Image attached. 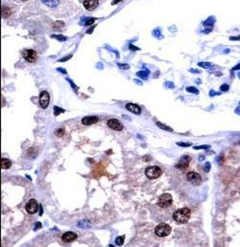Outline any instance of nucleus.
<instances>
[{"instance_id": "2f4dec72", "label": "nucleus", "mask_w": 240, "mask_h": 247, "mask_svg": "<svg viewBox=\"0 0 240 247\" xmlns=\"http://www.w3.org/2000/svg\"><path fill=\"white\" fill-rule=\"evenodd\" d=\"M209 146L208 145H203V146H198V147H195V149H207Z\"/></svg>"}, {"instance_id": "423d86ee", "label": "nucleus", "mask_w": 240, "mask_h": 247, "mask_svg": "<svg viewBox=\"0 0 240 247\" xmlns=\"http://www.w3.org/2000/svg\"><path fill=\"white\" fill-rule=\"evenodd\" d=\"M39 106H41V108L43 109V110L48 107V105H49V103H50V95L46 90H43L41 93V94H39Z\"/></svg>"}, {"instance_id": "7ed1b4c3", "label": "nucleus", "mask_w": 240, "mask_h": 247, "mask_svg": "<svg viewBox=\"0 0 240 247\" xmlns=\"http://www.w3.org/2000/svg\"><path fill=\"white\" fill-rule=\"evenodd\" d=\"M161 174H162L161 168L159 167V166H156V165L148 166V167L145 169V175H146V176L151 180L158 179Z\"/></svg>"}, {"instance_id": "72a5a7b5", "label": "nucleus", "mask_w": 240, "mask_h": 247, "mask_svg": "<svg viewBox=\"0 0 240 247\" xmlns=\"http://www.w3.org/2000/svg\"><path fill=\"white\" fill-rule=\"evenodd\" d=\"M39 228H41V222H36V227H35V230L39 229Z\"/></svg>"}, {"instance_id": "f704fd0d", "label": "nucleus", "mask_w": 240, "mask_h": 247, "mask_svg": "<svg viewBox=\"0 0 240 247\" xmlns=\"http://www.w3.org/2000/svg\"><path fill=\"white\" fill-rule=\"evenodd\" d=\"M130 49H131V50H138L139 48L135 47V45H133V44H130Z\"/></svg>"}, {"instance_id": "bb28decb", "label": "nucleus", "mask_w": 240, "mask_h": 247, "mask_svg": "<svg viewBox=\"0 0 240 247\" xmlns=\"http://www.w3.org/2000/svg\"><path fill=\"white\" fill-rule=\"evenodd\" d=\"M119 67L122 68V69H129L130 68V65H119Z\"/></svg>"}, {"instance_id": "1a4fd4ad", "label": "nucleus", "mask_w": 240, "mask_h": 247, "mask_svg": "<svg viewBox=\"0 0 240 247\" xmlns=\"http://www.w3.org/2000/svg\"><path fill=\"white\" fill-rule=\"evenodd\" d=\"M107 124H108V127H110L111 129H113V130H114V131H121L122 129H123V125H122V123L120 122L118 119H115V118L108 119Z\"/></svg>"}, {"instance_id": "6ab92c4d", "label": "nucleus", "mask_w": 240, "mask_h": 247, "mask_svg": "<svg viewBox=\"0 0 240 247\" xmlns=\"http://www.w3.org/2000/svg\"><path fill=\"white\" fill-rule=\"evenodd\" d=\"M157 125H158L161 129H163V130H165V131H168V132H172L173 131L172 128L168 127V126H166V125H162L161 122H158V123H157Z\"/></svg>"}, {"instance_id": "dca6fc26", "label": "nucleus", "mask_w": 240, "mask_h": 247, "mask_svg": "<svg viewBox=\"0 0 240 247\" xmlns=\"http://www.w3.org/2000/svg\"><path fill=\"white\" fill-rule=\"evenodd\" d=\"M12 165V162L9 159H6V158H2L1 159V166L2 169H8L11 167Z\"/></svg>"}, {"instance_id": "58836bf2", "label": "nucleus", "mask_w": 240, "mask_h": 247, "mask_svg": "<svg viewBox=\"0 0 240 247\" xmlns=\"http://www.w3.org/2000/svg\"><path fill=\"white\" fill-rule=\"evenodd\" d=\"M119 1H121V0H114V1L113 2V4H115L116 2H119Z\"/></svg>"}, {"instance_id": "5701e85b", "label": "nucleus", "mask_w": 240, "mask_h": 247, "mask_svg": "<svg viewBox=\"0 0 240 247\" xmlns=\"http://www.w3.org/2000/svg\"><path fill=\"white\" fill-rule=\"evenodd\" d=\"M55 134H56L57 137H62L64 135V129H62V128H60V129H58V130L55 132Z\"/></svg>"}, {"instance_id": "c9c22d12", "label": "nucleus", "mask_w": 240, "mask_h": 247, "mask_svg": "<svg viewBox=\"0 0 240 247\" xmlns=\"http://www.w3.org/2000/svg\"><path fill=\"white\" fill-rule=\"evenodd\" d=\"M239 68H240V64H239V65H236V67H233V70H236V69H239Z\"/></svg>"}, {"instance_id": "f8f14e48", "label": "nucleus", "mask_w": 240, "mask_h": 247, "mask_svg": "<svg viewBox=\"0 0 240 247\" xmlns=\"http://www.w3.org/2000/svg\"><path fill=\"white\" fill-rule=\"evenodd\" d=\"M99 118L95 116H85V117H83L82 118V124L84 125H92V124H95V123L98 122Z\"/></svg>"}, {"instance_id": "412c9836", "label": "nucleus", "mask_w": 240, "mask_h": 247, "mask_svg": "<svg viewBox=\"0 0 240 247\" xmlns=\"http://www.w3.org/2000/svg\"><path fill=\"white\" fill-rule=\"evenodd\" d=\"M136 74H138V76H140L143 79H147L148 74H149V71H138Z\"/></svg>"}, {"instance_id": "c85d7f7f", "label": "nucleus", "mask_w": 240, "mask_h": 247, "mask_svg": "<svg viewBox=\"0 0 240 247\" xmlns=\"http://www.w3.org/2000/svg\"><path fill=\"white\" fill-rule=\"evenodd\" d=\"M209 168H210L209 163H205V172H208V171H209Z\"/></svg>"}, {"instance_id": "6e6552de", "label": "nucleus", "mask_w": 240, "mask_h": 247, "mask_svg": "<svg viewBox=\"0 0 240 247\" xmlns=\"http://www.w3.org/2000/svg\"><path fill=\"white\" fill-rule=\"evenodd\" d=\"M190 162H191V158L189 156H182L180 159L178 163L176 165V167L181 169V170H184V169H186L188 167Z\"/></svg>"}, {"instance_id": "7c9ffc66", "label": "nucleus", "mask_w": 240, "mask_h": 247, "mask_svg": "<svg viewBox=\"0 0 240 247\" xmlns=\"http://www.w3.org/2000/svg\"><path fill=\"white\" fill-rule=\"evenodd\" d=\"M94 21H95V19H94V18H90V19H88L87 22H85V24H87V25H90V24L94 23Z\"/></svg>"}, {"instance_id": "f257e3e1", "label": "nucleus", "mask_w": 240, "mask_h": 247, "mask_svg": "<svg viewBox=\"0 0 240 247\" xmlns=\"http://www.w3.org/2000/svg\"><path fill=\"white\" fill-rule=\"evenodd\" d=\"M191 216V212L188 208H182L179 209L173 214V218L176 222L180 224L186 223Z\"/></svg>"}, {"instance_id": "473e14b6", "label": "nucleus", "mask_w": 240, "mask_h": 247, "mask_svg": "<svg viewBox=\"0 0 240 247\" xmlns=\"http://www.w3.org/2000/svg\"><path fill=\"white\" fill-rule=\"evenodd\" d=\"M71 57H72V55H69V56H67V57H65L64 59H62V60H60L59 62H64V61H67V60H69Z\"/></svg>"}, {"instance_id": "4c0bfd02", "label": "nucleus", "mask_w": 240, "mask_h": 247, "mask_svg": "<svg viewBox=\"0 0 240 247\" xmlns=\"http://www.w3.org/2000/svg\"><path fill=\"white\" fill-rule=\"evenodd\" d=\"M231 39L233 41V39H240V37H237V38H235V37H231Z\"/></svg>"}, {"instance_id": "20e7f679", "label": "nucleus", "mask_w": 240, "mask_h": 247, "mask_svg": "<svg viewBox=\"0 0 240 247\" xmlns=\"http://www.w3.org/2000/svg\"><path fill=\"white\" fill-rule=\"evenodd\" d=\"M172 202H173V198L171 196V194L163 193L159 197L158 205L161 207V208H167V207H169L170 205H172Z\"/></svg>"}, {"instance_id": "9d476101", "label": "nucleus", "mask_w": 240, "mask_h": 247, "mask_svg": "<svg viewBox=\"0 0 240 247\" xmlns=\"http://www.w3.org/2000/svg\"><path fill=\"white\" fill-rule=\"evenodd\" d=\"M23 58L26 60L27 62L34 63V62H36L38 56H37L36 51H34L32 49H27L23 52Z\"/></svg>"}, {"instance_id": "aec40b11", "label": "nucleus", "mask_w": 240, "mask_h": 247, "mask_svg": "<svg viewBox=\"0 0 240 247\" xmlns=\"http://www.w3.org/2000/svg\"><path fill=\"white\" fill-rule=\"evenodd\" d=\"M62 113H64V110H62V109L57 107V106H55V107H54V114H55L56 116H59V114H62Z\"/></svg>"}, {"instance_id": "2eb2a0df", "label": "nucleus", "mask_w": 240, "mask_h": 247, "mask_svg": "<svg viewBox=\"0 0 240 247\" xmlns=\"http://www.w3.org/2000/svg\"><path fill=\"white\" fill-rule=\"evenodd\" d=\"M42 3L50 8H55L59 5L60 0H41Z\"/></svg>"}, {"instance_id": "0eeeda50", "label": "nucleus", "mask_w": 240, "mask_h": 247, "mask_svg": "<svg viewBox=\"0 0 240 247\" xmlns=\"http://www.w3.org/2000/svg\"><path fill=\"white\" fill-rule=\"evenodd\" d=\"M25 209H26V211H27L28 214H36V212H38L39 204H38V202H37L35 199H30L29 201H28V203L26 204Z\"/></svg>"}, {"instance_id": "cd10ccee", "label": "nucleus", "mask_w": 240, "mask_h": 247, "mask_svg": "<svg viewBox=\"0 0 240 247\" xmlns=\"http://www.w3.org/2000/svg\"><path fill=\"white\" fill-rule=\"evenodd\" d=\"M52 38H57L58 39H60V41H65V39H66L65 37H62V36H52Z\"/></svg>"}, {"instance_id": "b1692460", "label": "nucleus", "mask_w": 240, "mask_h": 247, "mask_svg": "<svg viewBox=\"0 0 240 247\" xmlns=\"http://www.w3.org/2000/svg\"><path fill=\"white\" fill-rule=\"evenodd\" d=\"M186 90L188 91V93H196V94H198V93H199V90H197V88H193V87H189V88H186Z\"/></svg>"}, {"instance_id": "4468645a", "label": "nucleus", "mask_w": 240, "mask_h": 247, "mask_svg": "<svg viewBox=\"0 0 240 247\" xmlns=\"http://www.w3.org/2000/svg\"><path fill=\"white\" fill-rule=\"evenodd\" d=\"M126 109L133 114H141L140 107L136 104H134V103H128V104L126 105Z\"/></svg>"}, {"instance_id": "ddd939ff", "label": "nucleus", "mask_w": 240, "mask_h": 247, "mask_svg": "<svg viewBox=\"0 0 240 247\" xmlns=\"http://www.w3.org/2000/svg\"><path fill=\"white\" fill-rule=\"evenodd\" d=\"M99 4L98 0H85L84 2V7L87 11H93L95 8H97Z\"/></svg>"}, {"instance_id": "ea45409f", "label": "nucleus", "mask_w": 240, "mask_h": 247, "mask_svg": "<svg viewBox=\"0 0 240 247\" xmlns=\"http://www.w3.org/2000/svg\"><path fill=\"white\" fill-rule=\"evenodd\" d=\"M42 214V209H41V212H39V215Z\"/></svg>"}, {"instance_id": "c756f323", "label": "nucleus", "mask_w": 240, "mask_h": 247, "mask_svg": "<svg viewBox=\"0 0 240 247\" xmlns=\"http://www.w3.org/2000/svg\"><path fill=\"white\" fill-rule=\"evenodd\" d=\"M221 90H223V91H227V90H228V85H223V86H221Z\"/></svg>"}, {"instance_id": "f03ea898", "label": "nucleus", "mask_w": 240, "mask_h": 247, "mask_svg": "<svg viewBox=\"0 0 240 247\" xmlns=\"http://www.w3.org/2000/svg\"><path fill=\"white\" fill-rule=\"evenodd\" d=\"M171 227L166 223H159L158 226L155 228V234L158 235V237H167L171 234Z\"/></svg>"}, {"instance_id": "39448f33", "label": "nucleus", "mask_w": 240, "mask_h": 247, "mask_svg": "<svg viewBox=\"0 0 240 247\" xmlns=\"http://www.w3.org/2000/svg\"><path fill=\"white\" fill-rule=\"evenodd\" d=\"M186 179L189 183L194 186H200L202 184V177L197 172H188L186 174Z\"/></svg>"}, {"instance_id": "a878e982", "label": "nucleus", "mask_w": 240, "mask_h": 247, "mask_svg": "<svg viewBox=\"0 0 240 247\" xmlns=\"http://www.w3.org/2000/svg\"><path fill=\"white\" fill-rule=\"evenodd\" d=\"M64 26V23L62 22H56V24H54L53 28L55 29V28H58V27H62Z\"/></svg>"}, {"instance_id": "393cba45", "label": "nucleus", "mask_w": 240, "mask_h": 247, "mask_svg": "<svg viewBox=\"0 0 240 247\" xmlns=\"http://www.w3.org/2000/svg\"><path fill=\"white\" fill-rule=\"evenodd\" d=\"M177 144L180 146H182V147H187V146H190V143H184V142H177Z\"/></svg>"}, {"instance_id": "e433bc0d", "label": "nucleus", "mask_w": 240, "mask_h": 247, "mask_svg": "<svg viewBox=\"0 0 240 247\" xmlns=\"http://www.w3.org/2000/svg\"><path fill=\"white\" fill-rule=\"evenodd\" d=\"M59 71H61V72H64V73H66V71H65L64 69H62V68H58Z\"/></svg>"}, {"instance_id": "a211bd4d", "label": "nucleus", "mask_w": 240, "mask_h": 247, "mask_svg": "<svg viewBox=\"0 0 240 247\" xmlns=\"http://www.w3.org/2000/svg\"><path fill=\"white\" fill-rule=\"evenodd\" d=\"M11 15V11L10 9H8L7 7H2V16H3V18H8Z\"/></svg>"}, {"instance_id": "a19ab883", "label": "nucleus", "mask_w": 240, "mask_h": 247, "mask_svg": "<svg viewBox=\"0 0 240 247\" xmlns=\"http://www.w3.org/2000/svg\"><path fill=\"white\" fill-rule=\"evenodd\" d=\"M23 1H25V0H23Z\"/></svg>"}, {"instance_id": "f3484780", "label": "nucleus", "mask_w": 240, "mask_h": 247, "mask_svg": "<svg viewBox=\"0 0 240 247\" xmlns=\"http://www.w3.org/2000/svg\"><path fill=\"white\" fill-rule=\"evenodd\" d=\"M124 240H125V235H121V237H117L115 240V243L118 246H122L124 244Z\"/></svg>"}, {"instance_id": "9b49d317", "label": "nucleus", "mask_w": 240, "mask_h": 247, "mask_svg": "<svg viewBox=\"0 0 240 247\" xmlns=\"http://www.w3.org/2000/svg\"><path fill=\"white\" fill-rule=\"evenodd\" d=\"M77 238V235L74 232H66L62 235V240L65 243L72 242Z\"/></svg>"}, {"instance_id": "4be33fe9", "label": "nucleus", "mask_w": 240, "mask_h": 247, "mask_svg": "<svg viewBox=\"0 0 240 247\" xmlns=\"http://www.w3.org/2000/svg\"><path fill=\"white\" fill-rule=\"evenodd\" d=\"M198 65H199V67H204V68H209L212 65H211L210 63H205V62H202V63H199Z\"/></svg>"}]
</instances>
